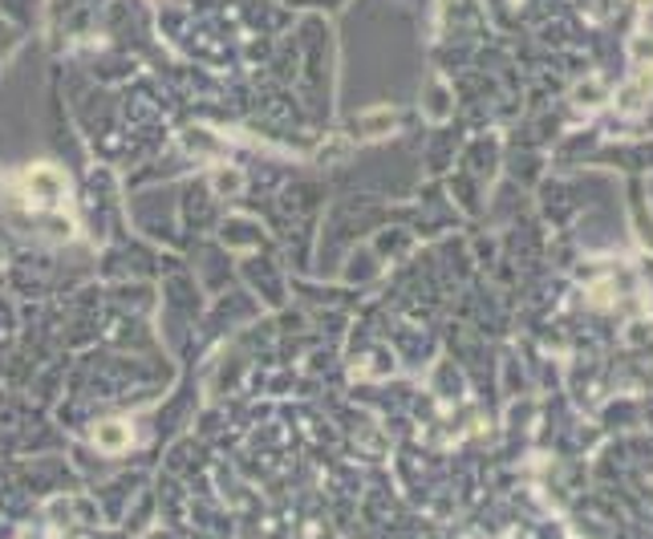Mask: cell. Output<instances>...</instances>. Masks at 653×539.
<instances>
[{"instance_id":"obj_1","label":"cell","mask_w":653,"mask_h":539,"mask_svg":"<svg viewBox=\"0 0 653 539\" xmlns=\"http://www.w3.org/2000/svg\"><path fill=\"white\" fill-rule=\"evenodd\" d=\"M126 442H130V434H126L123 426H98V447H106V450H123Z\"/></svg>"}]
</instances>
